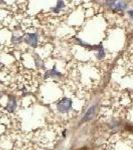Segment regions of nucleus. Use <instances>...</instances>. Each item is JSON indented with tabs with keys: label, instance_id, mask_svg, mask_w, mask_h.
<instances>
[{
	"label": "nucleus",
	"instance_id": "nucleus-9",
	"mask_svg": "<svg viewBox=\"0 0 133 150\" xmlns=\"http://www.w3.org/2000/svg\"><path fill=\"white\" fill-rule=\"evenodd\" d=\"M128 15H129V17L133 19V9H131V10L128 11Z\"/></svg>",
	"mask_w": 133,
	"mask_h": 150
},
{
	"label": "nucleus",
	"instance_id": "nucleus-8",
	"mask_svg": "<svg viewBox=\"0 0 133 150\" xmlns=\"http://www.w3.org/2000/svg\"><path fill=\"white\" fill-rule=\"evenodd\" d=\"M35 63H36V66L37 67H42L43 66L42 60H41L38 56H36V55H35Z\"/></svg>",
	"mask_w": 133,
	"mask_h": 150
},
{
	"label": "nucleus",
	"instance_id": "nucleus-4",
	"mask_svg": "<svg viewBox=\"0 0 133 150\" xmlns=\"http://www.w3.org/2000/svg\"><path fill=\"white\" fill-rule=\"evenodd\" d=\"M96 109H97V108H96V105H94L92 107L89 108V110L87 111V113L85 114V117L83 118V121H88V120L92 119L93 116L95 115V113H96Z\"/></svg>",
	"mask_w": 133,
	"mask_h": 150
},
{
	"label": "nucleus",
	"instance_id": "nucleus-6",
	"mask_svg": "<svg viewBox=\"0 0 133 150\" xmlns=\"http://www.w3.org/2000/svg\"><path fill=\"white\" fill-rule=\"evenodd\" d=\"M60 75H61V74H60L59 72H58L57 70H56V68L54 67V68L51 69V70H48L46 73H45L44 76L45 77H50V76H51V77L54 76L55 77V76H60Z\"/></svg>",
	"mask_w": 133,
	"mask_h": 150
},
{
	"label": "nucleus",
	"instance_id": "nucleus-1",
	"mask_svg": "<svg viewBox=\"0 0 133 150\" xmlns=\"http://www.w3.org/2000/svg\"><path fill=\"white\" fill-rule=\"evenodd\" d=\"M72 108V100L69 98H62L57 103V109L61 113H66Z\"/></svg>",
	"mask_w": 133,
	"mask_h": 150
},
{
	"label": "nucleus",
	"instance_id": "nucleus-5",
	"mask_svg": "<svg viewBox=\"0 0 133 150\" xmlns=\"http://www.w3.org/2000/svg\"><path fill=\"white\" fill-rule=\"evenodd\" d=\"M7 110L10 111V112H12V111H14V109L16 108V100L14 97H10V99H9V102L8 104H7Z\"/></svg>",
	"mask_w": 133,
	"mask_h": 150
},
{
	"label": "nucleus",
	"instance_id": "nucleus-7",
	"mask_svg": "<svg viewBox=\"0 0 133 150\" xmlns=\"http://www.w3.org/2000/svg\"><path fill=\"white\" fill-rule=\"evenodd\" d=\"M64 7V2L63 1H58L57 2V6L54 7V8H52V10L54 12H58L61 8H63Z\"/></svg>",
	"mask_w": 133,
	"mask_h": 150
},
{
	"label": "nucleus",
	"instance_id": "nucleus-2",
	"mask_svg": "<svg viewBox=\"0 0 133 150\" xmlns=\"http://www.w3.org/2000/svg\"><path fill=\"white\" fill-rule=\"evenodd\" d=\"M106 3L114 11H122L127 7V3L124 1H109Z\"/></svg>",
	"mask_w": 133,
	"mask_h": 150
},
{
	"label": "nucleus",
	"instance_id": "nucleus-3",
	"mask_svg": "<svg viewBox=\"0 0 133 150\" xmlns=\"http://www.w3.org/2000/svg\"><path fill=\"white\" fill-rule=\"evenodd\" d=\"M24 41L32 47H36L38 44V36L35 33H28L24 37Z\"/></svg>",
	"mask_w": 133,
	"mask_h": 150
}]
</instances>
